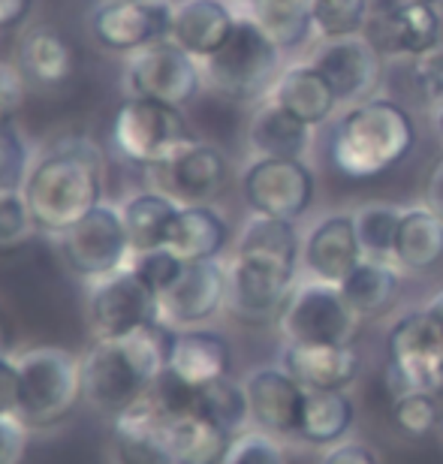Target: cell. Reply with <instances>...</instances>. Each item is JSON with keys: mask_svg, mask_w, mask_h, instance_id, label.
Listing matches in <instances>:
<instances>
[{"mask_svg": "<svg viewBox=\"0 0 443 464\" xmlns=\"http://www.w3.org/2000/svg\"><path fill=\"white\" fill-rule=\"evenodd\" d=\"M124 76L130 97L157 100V103H169L175 109L188 106L206 82L202 63L172 40H160L133 52Z\"/></svg>", "mask_w": 443, "mask_h": 464, "instance_id": "cell-11", "label": "cell"}, {"mask_svg": "<svg viewBox=\"0 0 443 464\" xmlns=\"http://www.w3.org/2000/svg\"><path fill=\"white\" fill-rule=\"evenodd\" d=\"M226 308V266L220 259L188 263L169 290L160 295V320L172 329H197Z\"/></svg>", "mask_w": 443, "mask_h": 464, "instance_id": "cell-18", "label": "cell"}, {"mask_svg": "<svg viewBox=\"0 0 443 464\" xmlns=\"http://www.w3.org/2000/svg\"><path fill=\"white\" fill-rule=\"evenodd\" d=\"M422 4H438V0H422Z\"/></svg>", "mask_w": 443, "mask_h": 464, "instance_id": "cell-54", "label": "cell"}, {"mask_svg": "<svg viewBox=\"0 0 443 464\" xmlns=\"http://www.w3.org/2000/svg\"><path fill=\"white\" fill-rule=\"evenodd\" d=\"M313 127L304 124L274 100L256 109L247 124V148L254 157H284V160H304L311 151Z\"/></svg>", "mask_w": 443, "mask_h": 464, "instance_id": "cell-25", "label": "cell"}, {"mask_svg": "<svg viewBox=\"0 0 443 464\" xmlns=\"http://www.w3.org/2000/svg\"><path fill=\"white\" fill-rule=\"evenodd\" d=\"M242 193L254 215L295 224L313 202V172L304 160L254 157L242 172Z\"/></svg>", "mask_w": 443, "mask_h": 464, "instance_id": "cell-13", "label": "cell"}, {"mask_svg": "<svg viewBox=\"0 0 443 464\" xmlns=\"http://www.w3.org/2000/svg\"><path fill=\"white\" fill-rule=\"evenodd\" d=\"M220 464H290V461L274 434L260 429H245L233 438Z\"/></svg>", "mask_w": 443, "mask_h": 464, "instance_id": "cell-41", "label": "cell"}, {"mask_svg": "<svg viewBox=\"0 0 443 464\" xmlns=\"http://www.w3.org/2000/svg\"><path fill=\"white\" fill-rule=\"evenodd\" d=\"M148 172L154 175L157 190L175 199L181 208L211 206V199H215L226 184V157L220 154L215 145L190 139V142L181 145L169 160Z\"/></svg>", "mask_w": 443, "mask_h": 464, "instance_id": "cell-17", "label": "cell"}, {"mask_svg": "<svg viewBox=\"0 0 443 464\" xmlns=\"http://www.w3.org/2000/svg\"><path fill=\"white\" fill-rule=\"evenodd\" d=\"M422 308H426V311L431 314V317H435V323H438V326L443 329V290H440V293H435V295H431V299H429L426 304H422Z\"/></svg>", "mask_w": 443, "mask_h": 464, "instance_id": "cell-51", "label": "cell"}, {"mask_svg": "<svg viewBox=\"0 0 443 464\" xmlns=\"http://www.w3.org/2000/svg\"><path fill=\"white\" fill-rule=\"evenodd\" d=\"M278 106H284L295 118H302L308 127H320L332 118L338 109L335 91L329 88V82L320 76L317 70L304 63H293V67L281 70L278 82L272 85V97Z\"/></svg>", "mask_w": 443, "mask_h": 464, "instance_id": "cell-26", "label": "cell"}, {"mask_svg": "<svg viewBox=\"0 0 443 464\" xmlns=\"http://www.w3.org/2000/svg\"><path fill=\"white\" fill-rule=\"evenodd\" d=\"M88 317L100 341H118L160 320V299L133 272V266H127L94 281L88 295Z\"/></svg>", "mask_w": 443, "mask_h": 464, "instance_id": "cell-10", "label": "cell"}, {"mask_svg": "<svg viewBox=\"0 0 443 464\" xmlns=\"http://www.w3.org/2000/svg\"><path fill=\"white\" fill-rule=\"evenodd\" d=\"M435 118H438V130H440V136H443V109H440Z\"/></svg>", "mask_w": 443, "mask_h": 464, "instance_id": "cell-53", "label": "cell"}, {"mask_svg": "<svg viewBox=\"0 0 443 464\" xmlns=\"http://www.w3.org/2000/svg\"><path fill=\"white\" fill-rule=\"evenodd\" d=\"M31 175V151L15 121L0 124V193H22Z\"/></svg>", "mask_w": 443, "mask_h": 464, "instance_id": "cell-40", "label": "cell"}, {"mask_svg": "<svg viewBox=\"0 0 443 464\" xmlns=\"http://www.w3.org/2000/svg\"><path fill=\"white\" fill-rule=\"evenodd\" d=\"M34 0H0V31H13L27 18Z\"/></svg>", "mask_w": 443, "mask_h": 464, "instance_id": "cell-50", "label": "cell"}, {"mask_svg": "<svg viewBox=\"0 0 443 464\" xmlns=\"http://www.w3.org/2000/svg\"><path fill=\"white\" fill-rule=\"evenodd\" d=\"M172 0H100L91 9L88 27L109 52H140L172 36Z\"/></svg>", "mask_w": 443, "mask_h": 464, "instance_id": "cell-15", "label": "cell"}, {"mask_svg": "<svg viewBox=\"0 0 443 464\" xmlns=\"http://www.w3.org/2000/svg\"><path fill=\"white\" fill-rule=\"evenodd\" d=\"M440 429H443V416H440Z\"/></svg>", "mask_w": 443, "mask_h": 464, "instance_id": "cell-56", "label": "cell"}, {"mask_svg": "<svg viewBox=\"0 0 443 464\" xmlns=\"http://www.w3.org/2000/svg\"><path fill=\"white\" fill-rule=\"evenodd\" d=\"M145 401L151 404V411L160 416L163 422H175L190 413H199V389L184 383L175 371L166 368L145 392Z\"/></svg>", "mask_w": 443, "mask_h": 464, "instance_id": "cell-37", "label": "cell"}, {"mask_svg": "<svg viewBox=\"0 0 443 464\" xmlns=\"http://www.w3.org/2000/svg\"><path fill=\"white\" fill-rule=\"evenodd\" d=\"M308 63L329 82V88L338 97V106L344 109L371 100L383 79V54L365 34L320 40Z\"/></svg>", "mask_w": 443, "mask_h": 464, "instance_id": "cell-14", "label": "cell"}, {"mask_svg": "<svg viewBox=\"0 0 443 464\" xmlns=\"http://www.w3.org/2000/svg\"><path fill=\"white\" fill-rule=\"evenodd\" d=\"M229 245V224L211 206H188L178 208L172 220L166 247L184 263H206L217 259Z\"/></svg>", "mask_w": 443, "mask_h": 464, "instance_id": "cell-27", "label": "cell"}, {"mask_svg": "<svg viewBox=\"0 0 443 464\" xmlns=\"http://www.w3.org/2000/svg\"><path fill=\"white\" fill-rule=\"evenodd\" d=\"M302 263V238L295 224L265 215L245 220L236 256L226 266V311L236 320L272 323L281 317Z\"/></svg>", "mask_w": 443, "mask_h": 464, "instance_id": "cell-1", "label": "cell"}, {"mask_svg": "<svg viewBox=\"0 0 443 464\" xmlns=\"http://www.w3.org/2000/svg\"><path fill=\"white\" fill-rule=\"evenodd\" d=\"M236 18L238 13L226 0H181V4H175L169 40L178 43L184 52L202 63L226 43V36L236 27Z\"/></svg>", "mask_w": 443, "mask_h": 464, "instance_id": "cell-22", "label": "cell"}, {"mask_svg": "<svg viewBox=\"0 0 443 464\" xmlns=\"http://www.w3.org/2000/svg\"><path fill=\"white\" fill-rule=\"evenodd\" d=\"M320 464H380L377 452L368 447V443H359V440H341L335 447L326 450Z\"/></svg>", "mask_w": 443, "mask_h": 464, "instance_id": "cell-48", "label": "cell"}, {"mask_svg": "<svg viewBox=\"0 0 443 464\" xmlns=\"http://www.w3.org/2000/svg\"><path fill=\"white\" fill-rule=\"evenodd\" d=\"M426 206L443 220V157L431 166V172L426 179Z\"/></svg>", "mask_w": 443, "mask_h": 464, "instance_id": "cell-49", "label": "cell"}, {"mask_svg": "<svg viewBox=\"0 0 443 464\" xmlns=\"http://www.w3.org/2000/svg\"><path fill=\"white\" fill-rule=\"evenodd\" d=\"M440 404L435 392H401L392 398V420L395 425L408 434V438H426L429 431H435L440 425Z\"/></svg>", "mask_w": 443, "mask_h": 464, "instance_id": "cell-39", "label": "cell"}, {"mask_svg": "<svg viewBox=\"0 0 443 464\" xmlns=\"http://www.w3.org/2000/svg\"><path fill=\"white\" fill-rule=\"evenodd\" d=\"M401 206L392 202H365L353 211V224L362 254L368 259H386L395 263V238H399Z\"/></svg>", "mask_w": 443, "mask_h": 464, "instance_id": "cell-35", "label": "cell"}, {"mask_svg": "<svg viewBox=\"0 0 443 464\" xmlns=\"http://www.w3.org/2000/svg\"><path fill=\"white\" fill-rule=\"evenodd\" d=\"M443 256V220L429 206L404 208L399 238H395V263L410 272H426Z\"/></svg>", "mask_w": 443, "mask_h": 464, "instance_id": "cell-31", "label": "cell"}, {"mask_svg": "<svg viewBox=\"0 0 443 464\" xmlns=\"http://www.w3.org/2000/svg\"><path fill=\"white\" fill-rule=\"evenodd\" d=\"M22 193L36 229L63 236L103 206V154L85 136H63L34 163Z\"/></svg>", "mask_w": 443, "mask_h": 464, "instance_id": "cell-3", "label": "cell"}, {"mask_svg": "<svg viewBox=\"0 0 443 464\" xmlns=\"http://www.w3.org/2000/svg\"><path fill=\"white\" fill-rule=\"evenodd\" d=\"M61 250L72 272L88 277V281L115 275L133 254L121 208L103 202L94 211H88L79 224H72L61 236Z\"/></svg>", "mask_w": 443, "mask_h": 464, "instance_id": "cell-12", "label": "cell"}, {"mask_svg": "<svg viewBox=\"0 0 443 464\" xmlns=\"http://www.w3.org/2000/svg\"><path fill=\"white\" fill-rule=\"evenodd\" d=\"M178 208H181L178 202L169 199L160 190H145L127 199L121 206V218L127 236H130L133 254L166 247V238H169L172 220L178 215Z\"/></svg>", "mask_w": 443, "mask_h": 464, "instance_id": "cell-30", "label": "cell"}, {"mask_svg": "<svg viewBox=\"0 0 443 464\" xmlns=\"http://www.w3.org/2000/svg\"><path fill=\"white\" fill-rule=\"evenodd\" d=\"M347 304L359 320H377L392 308L401 293V266L386 259H362L341 284Z\"/></svg>", "mask_w": 443, "mask_h": 464, "instance_id": "cell-28", "label": "cell"}, {"mask_svg": "<svg viewBox=\"0 0 443 464\" xmlns=\"http://www.w3.org/2000/svg\"><path fill=\"white\" fill-rule=\"evenodd\" d=\"M18 362L6 353H0V416H15L18 411Z\"/></svg>", "mask_w": 443, "mask_h": 464, "instance_id": "cell-47", "label": "cell"}, {"mask_svg": "<svg viewBox=\"0 0 443 464\" xmlns=\"http://www.w3.org/2000/svg\"><path fill=\"white\" fill-rule=\"evenodd\" d=\"M278 365L304 392H347L362 371V356L353 344H284Z\"/></svg>", "mask_w": 443, "mask_h": 464, "instance_id": "cell-21", "label": "cell"}, {"mask_svg": "<svg viewBox=\"0 0 443 464\" xmlns=\"http://www.w3.org/2000/svg\"><path fill=\"white\" fill-rule=\"evenodd\" d=\"M4 341H6V323H4V314H0V353H4Z\"/></svg>", "mask_w": 443, "mask_h": 464, "instance_id": "cell-52", "label": "cell"}, {"mask_svg": "<svg viewBox=\"0 0 443 464\" xmlns=\"http://www.w3.org/2000/svg\"><path fill=\"white\" fill-rule=\"evenodd\" d=\"M417 145L410 112L390 97L344 109L329 139V160L344 179H374L399 166Z\"/></svg>", "mask_w": 443, "mask_h": 464, "instance_id": "cell-4", "label": "cell"}, {"mask_svg": "<svg viewBox=\"0 0 443 464\" xmlns=\"http://www.w3.org/2000/svg\"><path fill=\"white\" fill-rule=\"evenodd\" d=\"M166 438H169L175 464H220L233 443V434L202 413L166 422Z\"/></svg>", "mask_w": 443, "mask_h": 464, "instance_id": "cell-32", "label": "cell"}, {"mask_svg": "<svg viewBox=\"0 0 443 464\" xmlns=\"http://www.w3.org/2000/svg\"><path fill=\"white\" fill-rule=\"evenodd\" d=\"M199 413L208 416L211 422H217L220 429L236 438V434L245 431V425L251 422V404H247L245 383H238L233 377H220L215 383L202 386Z\"/></svg>", "mask_w": 443, "mask_h": 464, "instance_id": "cell-36", "label": "cell"}, {"mask_svg": "<svg viewBox=\"0 0 443 464\" xmlns=\"http://www.w3.org/2000/svg\"><path fill=\"white\" fill-rule=\"evenodd\" d=\"M356 422V407L347 392H308L299 425V440L311 447H335Z\"/></svg>", "mask_w": 443, "mask_h": 464, "instance_id": "cell-33", "label": "cell"}, {"mask_svg": "<svg viewBox=\"0 0 443 464\" xmlns=\"http://www.w3.org/2000/svg\"><path fill=\"white\" fill-rule=\"evenodd\" d=\"M24 103V79L9 63H0V124L15 121V112Z\"/></svg>", "mask_w": 443, "mask_h": 464, "instance_id": "cell-46", "label": "cell"}, {"mask_svg": "<svg viewBox=\"0 0 443 464\" xmlns=\"http://www.w3.org/2000/svg\"><path fill=\"white\" fill-rule=\"evenodd\" d=\"M245 4H247V6H251V4H254V0H245Z\"/></svg>", "mask_w": 443, "mask_h": 464, "instance_id": "cell-55", "label": "cell"}, {"mask_svg": "<svg viewBox=\"0 0 443 464\" xmlns=\"http://www.w3.org/2000/svg\"><path fill=\"white\" fill-rule=\"evenodd\" d=\"M18 67L27 79H34L36 85H63L72 76L76 58H72V45L67 43L58 27H34L27 31L18 49Z\"/></svg>", "mask_w": 443, "mask_h": 464, "instance_id": "cell-29", "label": "cell"}, {"mask_svg": "<svg viewBox=\"0 0 443 464\" xmlns=\"http://www.w3.org/2000/svg\"><path fill=\"white\" fill-rule=\"evenodd\" d=\"M386 347H390L386 386L392 398L413 389L438 395V389H443V329L426 308L401 314Z\"/></svg>", "mask_w": 443, "mask_h": 464, "instance_id": "cell-9", "label": "cell"}, {"mask_svg": "<svg viewBox=\"0 0 443 464\" xmlns=\"http://www.w3.org/2000/svg\"><path fill=\"white\" fill-rule=\"evenodd\" d=\"M362 34L383 58L417 61L440 43V15L422 0H371Z\"/></svg>", "mask_w": 443, "mask_h": 464, "instance_id": "cell-16", "label": "cell"}, {"mask_svg": "<svg viewBox=\"0 0 443 464\" xmlns=\"http://www.w3.org/2000/svg\"><path fill=\"white\" fill-rule=\"evenodd\" d=\"M18 362V411L27 431L54 429L76 411L82 395V362L70 350L40 344L24 350Z\"/></svg>", "mask_w": 443, "mask_h": 464, "instance_id": "cell-5", "label": "cell"}, {"mask_svg": "<svg viewBox=\"0 0 443 464\" xmlns=\"http://www.w3.org/2000/svg\"><path fill=\"white\" fill-rule=\"evenodd\" d=\"M233 368V350L220 332L211 329H178L169 359V371H175L184 383L208 386L220 377H229Z\"/></svg>", "mask_w": 443, "mask_h": 464, "instance_id": "cell-24", "label": "cell"}, {"mask_svg": "<svg viewBox=\"0 0 443 464\" xmlns=\"http://www.w3.org/2000/svg\"><path fill=\"white\" fill-rule=\"evenodd\" d=\"M27 425L18 416H0V464H24Z\"/></svg>", "mask_w": 443, "mask_h": 464, "instance_id": "cell-45", "label": "cell"}, {"mask_svg": "<svg viewBox=\"0 0 443 464\" xmlns=\"http://www.w3.org/2000/svg\"><path fill=\"white\" fill-rule=\"evenodd\" d=\"M247 13L281 52L295 49L313 34V0H254Z\"/></svg>", "mask_w": 443, "mask_h": 464, "instance_id": "cell-34", "label": "cell"}, {"mask_svg": "<svg viewBox=\"0 0 443 464\" xmlns=\"http://www.w3.org/2000/svg\"><path fill=\"white\" fill-rule=\"evenodd\" d=\"M371 0H313V34L320 40L362 34Z\"/></svg>", "mask_w": 443, "mask_h": 464, "instance_id": "cell-38", "label": "cell"}, {"mask_svg": "<svg viewBox=\"0 0 443 464\" xmlns=\"http://www.w3.org/2000/svg\"><path fill=\"white\" fill-rule=\"evenodd\" d=\"M112 440L118 464H175L166 422L151 411L145 398L115 416Z\"/></svg>", "mask_w": 443, "mask_h": 464, "instance_id": "cell-23", "label": "cell"}, {"mask_svg": "<svg viewBox=\"0 0 443 464\" xmlns=\"http://www.w3.org/2000/svg\"><path fill=\"white\" fill-rule=\"evenodd\" d=\"M36 232L24 193H0V250L22 247Z\"/></svg>", "mask_w": 443, "mask_h": 464, "instance_id": "cell-43", "label": "cell"}, {"mask_svg": "<svg viewBox=\"0 0 443 464\" xmlns=\"http://www.w3.org/2000/svg\"><path fill=\"white\" fill-rule=\"evenodd\" d=\"M184 259L175 256L169 247H157L145 250V254H133V272L157 293V299L178 281V275L184 272Z\"/></svg>", "mask_w": 443, "mask_h": 464, "instance_id": "cell-42", "label": "cell"}, {"mask_svg": "<svg viewBox=\"0 0 443 464\" xmlns=\"http://www.w3.org/2000/svg\"><path fill=\"white\" fill-rule=\"evenodd\" d=\"M278 323L290 344L347 347L353 344L362 320L347 304L338 284L304 277V281H295Z\"/></svg>", "mask_w": 443, "mask_h": 464, "instance_id": "cell-8", "label": "cell"}, {"mask_svg": "<svg viewBox=\"0 0 443 464\" xmlns=\"http://www.w3.org/2000/svg\"><path fill=\"white\" fill-rule=\"evenodd\" d=\"M413 79H417L426 106L438 115L443 109V43L413 61Z\"/></svg>", "mask_w": 443, "mask_h": 464, "instance_id": "cell-44", "label": "cell"}, {"mask_svg": "<svg viewBox=\"0 0 443 464\" xmlns=\"http://www.w3.org/2000/svg\"><path fill=\"white\" fill-rule=\"evenodd\" d=\"M281 76V49L256 24L251 13H238L226 43L202 61V79L217 94L238 103L263 97Z\"/></svg>", "mask_w": 443, "mask_h": 464, "instance_id": "cell-6", "label": "cell"}, {"mask_svg": "<svg viewBox=\"0 0 443 464\" xmlns=\"http://www.w3.org/2000/svg\"><path fill=\"white\" fill-rule=\"evenodd\" d=\"M190 142L181 109L145 97H127L112 121L115 151L145 169H157Z\"/></svg>", "mask_w": 443, "mask_h": 464, "instance_id": "cell-7", "label": "cell"}, {"mask_svg": "<svg viewBox=\"0 0 443 464\" xmlns=\"http://www.w3.org/2000/svg\"><path fill=\"white\" fill-rule=\"evenodd\" d=\"M362 245H359L353 215H326L308 229L302 238V268L313 281L344 284V277L362 263Z\"/></svg>", "mask_w": 443, "mask_h": 464, "instance_id": "cell-20", "label": "cell"}, {"mask_svg": "<svg viewBox=\"0 0 443 464\" xmlns=\"http://www.w3.org/2000/svg\"><path fill=\"white\" fill-rule=\"evenodd\" d=\"M247 404H251V422L260 431L274 434L278 440L299 438L304 389L281 365H260L245 377Z\"/></svg>", "mask_w": 443, "mask_h": 464, "instance_id": "cell-19", "label": "cell"}, {"mask_svg": "<svg viewBox=\"0 0 443 464\" xmlns=\"http://www.w3.org/2000/svg\"><path fill=\"white\" fill-rule=\"evenodd\" d=\"M175 332L169 323L151 326L118 341H94L82 356V395L100 413L115 416L133 407L151 389L157 377L169 368Z\"/></svg>", "mask_w": 443, "mask_h": 464, "instance_id": "cell-2", "label": "cell"}]
</instances>
